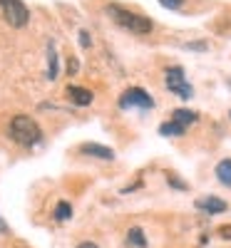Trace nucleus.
Segmentation results:
<instances>
[{"instance_id": "nucleus-10", "label": "nucleus", "mask_w": 231, "mask_h": 248, "mask_svg": "<svg viewBox=\"0 0 231 248\" xmlns=\"http://www.w3.org/2000/svg\"><path fill=\"white\" fill-rule=\"evenodd\" d=\"M216 179L224 186H231V159H221L216 164Z\"/></svg>"}, {"instance_id": "nucleus-9", "label": "nucleus", "mask_w": 231, "mask_h": 248, "mask_svg": "<svg viewBox=\"0 0 231 248\" xmlns=\"http://www.w3.org/2000/svg\"><path fill=\"white\" fill-rule=\"evenodd\" d=\"M199 119V114L197 112H192V109H174L172 112V122H177L179 124V127H189V124H194Z\"/></svg>"}, {"instance_id": "nucleus-7", "label": "nucleus", "mask_w": 231, "mask_h": 248, "mask_svg": "<svg viewBox=\"0 0 231 248\" xmlns=\"http://www.w3.org/2000/svg\"><path fill=\"white\" fill-rule=\"evenodd\" d=\"M194 206L204 214H224L226 211V201L216 199V196H201V199L194 201Z\"/></svg>"}, {"instance_id": "nucleus-6", "label": "nucleus", "mask_w": 231, "mask_h": 248, "mask_svg": "<svg viewBox=\"0 0 231 248\" xmlns=\"http://www.w3.org/2000/svg\"><path fill=\"white\" fill-rule=\"evenodd\" d=\"M65 94H67V99L72 102V105H77V107H87V105H92V99H95V94L87 87H77V85H70L65 90Z\"/></svg>"}, {"instance_id": "nucleus-1", "label": "nucleus", "mask_w": 231, "mask_h": 248, "mask_svg": "<svg viewBox=\"0 0 231 248\" xmlns=\"http://www.w3.org/2000/svg\"><path fill=\"white\" fill-rule=\"evenodd\" d=\"M104 13H107L122 30H127L132 35H147V32H152V28H154L149 17H144L139 13H132V10L122 8V5H115V3L104 8Z\"/></svg>"}, {"instance_id": "nucleus-21", "label": "nucleus", "mask_w": 231, "mask_h": 248, "mask_svg": "<svg viewBox=\"0 0 231 248\" xmlns=\"http://www.w3.org/2000/svg\"><path fill=\"white\" fill-rule=\"evenodd\" d=\"M77 248H99L97 243H92V241H85V243H80Z\"/></svg>"}, {"instance_id": "nucleus-11", "label": "nucleus", "mask_w": 231, "mask_h": 248, "mask_svg": "<svg viewBox=\"0 0 231 248\" xmlns=\"http://www.w3.org/2000/svg\"><path fill=\"white\" fill-rule=\"evenodd\" d=\"M127 243L130 246H134V248H147V236H144V231L142 229H130V233H127Z\"/></svg>"}, {"instance_id": "nucleus-15", "label": "nucleus", "mask_w": 231, "mask_h": 248, "mask_svg": "<svg viewBox=\"0 0 231 248\" xmlns=\"http://www.w3.org/2000/svg\"><path fill=\"white\" fill-rule=\"evenodd\" d=\"M159 5L166 8V10H179L184 5V0H159Z\"/></svg>"}, {"instance_id": "nucleus-19", "label": "nucleus", "mask_w": 231, "mask_h": 248, "mask_svg": "<svg viewBox=\"0 0 231 248\" xmlns=\"http://www.w3.org/2000/svg\"><path fill=\"white\" fill-rule=\"evenodd\" d=\"M219 233H221V238H231V226H221Z\"/></svg>"}, {"instance_id": "nucleus-22", "label": "nucleus", "mask_w": 231, "mask_h": 248, "mask_svg": "<svg viewBox=\"0 0 231 248\" xmlns=\"http://www.w3.org/2000/svg\"><path fill=\"white\" fill-rule=\"evenodd\" d=\"M3 233H8V223L0 218V236H3Z\"/></svg>"}, {"instance_id": "nucleus-13", "label": "nucleus", "mask_w": 231, "mask_h": 248, "mask_svg": "<svg viewBox=\"0 0 231 248\" xmlns=\"http://www.w3.org/2000/svg\"><path fill=\"white\" fill-rule=\"evenodd\" d=\"M48 77L55 79L57 77V52H55V45L50 43L48 47Z\"/></svg>"}, {"instance_id": "nucleus-14", "label": "nucleus", "mask_w": 231, "mask_h": 248, "mask_svg": "<svg viewBox=\"0 0 231 248\" xmlns=\"http://www.w3.org/2000/svg\"><path fill=\"white\" fill-rule=\"evenodd\" d=\"M70 216H72V206L67 201H60L55 206V221H67Z\"/></svg>"}, {"instance_id": "nucleus-20", "label": "nucleus", "mask_w": 231, "mask_h": 248, "mask_svg": "<svg viewBox=\"0 0 231 248\" xmlns=\"http://www.w3.org/2000/svg\"><path fill=\"white\" fill-rule=\"evenodd\" d=\"M67 70H70V75H75V72H77V60H70V65H67Z\"/></svg>"}, {"instance_id": "nucleus-18", "label": "nucleus", "mask_w": 231, "mask_h": 248, "mask_svg": "<svg viewBox=\"0 0 231 248\" xmlns=\"http://www.w3.org/2000/svg\"><path fill=\"white\" fill-rule=\"evenodd\" d=\"M186 50H206V43H186Z\"/></svg>"}, {"instance_id": "nucleus-4", "label": "nucleus", "mask_w": 231, "mask_h": 248, "mask_svg": "<svg viewBox=\"0 0 231 248\" xmlns=\"http://www.w3.org/2000/svg\"><path fill=\"white\" fill-rule=\"evenodd\" d=\"M119 107L122 109H152L154 107V99H152L149 92L142 90V87H130V90L122 92Z\"/></svg>"}, {"instance_id": "nucleus-3", "label": "nucleus", "mask_w": 231, "mask_h": 248, "mask_svg": "<svg viewBox=\"0 0 231 248\" xmlns=\"http://www.w3.org/2000/svg\"><path fill=\"white\" fill-rule=\"evenodd\" d=\"M164 85L172 94L182 97V99H192L194 97V87L186 82V75H184V67H169L164 72Z\"/></svg>"}, {"instance_id": "nucleus-16", "label": "nucleus", "mask_w": 231, "mask_h": 248, "mask_svg": "<svg viewBox=\"0 0 231 248\" xmlns=\"http://www.w3.org/2000/svg\"><path fill=\"white\" fill-rule=\"evenodd\" d=\"M166 181H169V186H174V189H182V191H186V184H184L182 179H177L174 174H166Z\"/></svg>"}, {"instance_id": "nucleus-12", "label": "nucleus", "mask_w": 231, "mask_h": 248, "mask_svg": "<svg viewBox=\"0 0 231 248\" xmlns=\"http://www.w3.org/2000/svg\"><path fill=\"white\" fill-rule=\"evenodd\" d=\"M184 132H186V129H184V127H179V124H177V122H172V119H169V122H164L162 127H159V134H164V137H182Z\"/></svg>"}, {"instance_id": "nucleus-5", "label": "nucleus", "mask_w": 231, "mask_h": 248, "mask_svg": "<svg viewBox=\"0 0 231 248\" xmlns=\"http://www.w3.org/2000/svg\"><path fill=\"white\" fill-rule=\"evenodd\" d=\"M0 8H3V15L8 20V25L13 28H25L30 20V10L23 0H0Z\"/></svg>"}, {"instance_id": "nucleus-8", "label": "nucleus", "mask_w": 231, "mask_h": 248, "mask_svg": "<svg viewBox=\"0 0 231 248\" xmlns=\"http://www.w3.org/2000/svg\"><path fill=\"white\" fill-rule=\"evenodd\" d=\"M80 152H82V154H87V156H95V159H104V161H112V159H115V149L102 147V144H95V141L82 144Z\"/></svg>"}, {"instance_id": "nucleus-17", "label": "nucleus", "mask_w": 231, "mask_h": 248, "mask_svg": "<svg viewBox=\"0 0 231 248\" xmlns=\"http://www.w3.org/2000/svg\"><path fill=\"white\" fill-rule=\"evenodd\" d=\"M80 45H82V47H90V32H87V30L80 32Z\"/></svg>"}, {"instance_id": "nucleus-2", "label": "nucleus", "mask_w": 231, "mask_h": 248, "mask_svg": "<svg viewBox=\"0 0 231 248\" xmlns=\"http://www.w3.org/2000/svg\"><path fill=\"white\" fill-rule=\"evenodd\" d=\"M8 132H10V139L23 144V147H33V144H37L40 139H43V129H40L37 122L28 114H15L10 119Z\"/></svg>"}]
</instances>
